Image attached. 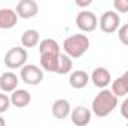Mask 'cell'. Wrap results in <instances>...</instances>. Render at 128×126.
Returning <instances> with one entry per match:
<instances>
[{
  "instance_id": "4316f807",
  "label": "cell",
  "mask_w": 128,
  "mask_h": 126,
  "mask_svg": "<svg viewBox=\"0 0 128 126\" xmlns=\"http://www.w3.org/2000/svg\"><path fill=\"white\" fill-rule=\"evenodd\" d=\"M127 24H128V22H127Z\"/></svg>"
},
{
  "instance_id": "484cf974",
  "label": "cell",
  "mask_w": 128,
  "mask_h": 126,
  "mask_svg": "<svg viewBox=\"0 0 128 126\" xmlns=\"http://www.w3.org/2000/svg\"><path fill=\"white\" fill-rule=\"evenodd\" d=\"M125 126H128V123H127V125H125Z\"/></svg>"
},
{
  "instance_id": "2e32d148",
  "label": "cell",
  "mask_w": 128,
  "mask_h": 126,
  "mask_svg": "<svg viewBox=\"0 0 128 126\" xmlns=\"http://www.w3.org/2000/svg\"><path fill=\"white\" fill-rule=\"evenodd\" d=\"M110 91L116 95L118 98L124 96V95H128V70L112 83V89Z\"/></svg>"
},
{
  "instance_id": "7c38bea8",
  "label": "cell",
  "mask_w": 128,
  "mask_h": 126,
  "mask_svg": "<svg viewBox=\"0 0 128 126\" xmlns=\"http://www.w3.org/2000/svg\"><path fill=\"white\" fill-rule=\"evenodd\" d=\"M10 104L16 108H24L32 102V94L26 89H16L10 94Z\"/></svg>"
},
{
  "instance_id": "8992f818",
  "label": "cell",
  "mask_w": 128,
  "mask_h": 126,
  "mask_svg": "<svg viewBox=\"0 0 128 126\" xmlns=\"http://www.w3.org/2000/svg\"><path fill=\"white\" fill-rule=\"evenodd\" d=\"M100 28L103 33H107V34H112V33L118 31L119 27H121V18L116 12H112V10H106L101 16H100V22H98Z\"/></svg>"
},
{
  "instance_id": "4fadbf2b",
  "label": "cell",
  "mask_w": 128,
  "mask_h": 126,
  "mask_svg": "<svg viewBox=\"0 0 128 126\" xmlns=\"http://www.w3.org/2000/svg\"><path fill=\"white\" fill-rule=\"evenodd\" d=\"M70 113H72V107H70V102L67 99L60 98V99L54 101V104H52V114H54L55 119H60V120L67 119L70 116Z\"/></svg>"
},
{
  "instance_id": "d4e9b609",
  "label": "cell",
  "mask_w": 128,
  "mask_h": 126,
  "mask_svg": "<svg viewBox=\"0 0 128 126\" xmlns=\"http://www.w3.org/2000/svg\"><path fill=\"white\" fill-rule=\"evenodd\" d=\"M0 126H6V122H4V119L0 116Z\"/></svg>"
},
{
  "instance_id": "7a4b0ae2",
  "label": "cell",
  "mask_w": 128,
  "mask_h": 126,
  "mask_svg": "<svg viewBox=\"0 0 128 126\" xmlns=\"http://www.w3.org/2000/svg\"><path fill=\"white\" fill-rule=\"evenodd\" d=\"M63 49H64V54L67 57H70L72 60L73 58H80L90 49V39L84 33L73 34V36H70V37H67L64 40Z\"/></svg>"
},
{
  "instance_id": "5b68a950",
  "label": "cell",
  "mask_w": 128,
  "mask_h": 126,
  "mask_svg": "<svg viewBox=\"0 0 128 126\" xmlns=\"http://www.w3.org/2000/svg\"><path fill=\"white\" fill-rule=\"evenodd\" d=\"M76 27L84 33H92L98 27V18L91 10H82L76 16Z\"/></svg>"
},
{
  "instance_id": "9a60e30c",
  "label": "cell",
  "mask_w": 128,
  "mask_h": 126,
  "mask_svg": "<svg viewBox=\"0 0 128 126\" xmlns=\"http://www.w3.org/2000/svg\"><path fill=\"white\" fill-rule=\"evenodd\" d=\"M40 43V34L37 30H33L28 28L22 33L21 36V45L24 49H30V48H36L37 45Z\"/></svg>"
},
{
  "instance_id": "603a6c76",
  "label": "cell",
  "mask_w": 128,
  "mask_h": 126,
  "mask_svg": "<svg viewBox=\"0 0 128 126\" xmlns=\"http://www.w3.org/2000/svg\"><path fill=\"white\" fill-rule=\"evenodd\" d=\"M121 116L124 119H128V98H125L124 102L121 104Z\"/></svg>"
},
{
  "instance_id": "277c9868",
  "label": "cell",
  "mask_w": 128,
  "mask_h": 126,
  "mask_svg": "<svg viewBox=\"0 0 128 126\" xmlns=\"http://www.w3.org/2000/svg\"><path fill=\"white\" fill-rule=\"evenodd\" d=\"M20 77H21V80L26 85L36 86V85L42 83L45 74H43V70L39 65H36V64H26L21 68V71H20Z\"/></svg>"
},
{
  "instance_id": "ffe728a7",
  "label": "cell",
  "mask_w": 128,
  "mask_h": 126,
  "mask_svg": "<svg viewBox=\"0 0 128 126\" xmlns=\"http://www.w3.org/2000/svg\"><path fill=\"white\" fill-rule=\"evenodd\" d=\"M118 39H119V42L122 45L128 46V24H124V25L119 27V30H118Z\"/></svg>"
},
{
  "instance_id": "5bb4252c",
  "label": "cell",
  "mask_w": 128,
  "mask_h": 126,
  "mask_svg": "<svg viewBox=\"0 0 128 126\" xmlns=\"http://www.w3.org/2000/svg\"><path fill=\"white\" fill-rule=\"evenodd\" d=\"M88 82H90V76H88V73H85L82 70L73 71L68 77V83L73 89H84L88 85Z\"/></svg>"
},
{
  "instance_id": "44dd1931",
  "label": "cell",
  "mask_w": 128,
  "mask_h": 126,
  "mask_svg": "<svg viewBox=\"0 0 128 126\" xmlns=\"http://www.w3.org/2000/svg\"><path fill=\"white\" fill-rule=\"evenodd\" d=\"M9 107H10V98L6 94L0 92V114L4 113V111H8Z\"/></svg>"
},
{
  "instance_id": "e0dca14e",
  "label": "cell",
  "mask_w": 128,
  "mask_h": 126,
  "mask_svg": "<svg viewBox=\"0 0 128 126\" xmlns=\"http://www.w3.org/2000/svg\"><path fill=\"white\" fill-rule=\"evenodd\" d=\"M61 48L57 40L54 39H43L39 43V54L40 55H48V54H60Z\"/></svg>"
},
{
  "instance_id": "30bf717a",
  "label": "cell",
  "mask_w": 128,
  "mask_h": 126,
  "mask_svg": "<svg viewBox=\"0 0 128 126\" xmlns=\"http://www.w3.org/2000/svg\"><path fill=\"white\" fill-rule=\"evenodd\" d=\"M18 83H20V77L12 71H6L0 76V89L3 94H8V92L12 94L14 91H16Z\"/></svg>"
},
{
  "instance_id": "d6986e66",
  "label": "cell",
  "mask_w": 128,
  "mask_h": 126,
  "mask_svg": "<svg viewBox=\"0 0 128 126\" xmlns=\"http://www.w3.org/2000/svg\"><path fill=\"white\" fill-rule=\"evenodd\" d=\"M73 68V63H72V58L67 57L66 54H60L58 57V64H57V73L55 74H67L70 73Z\"/></svg>"
},
{
  "instance_id": "9c48e42d",
  "label": "cell",
  "mask_w": 128,
  "mask_h": 126,
  "mask_svg": "<svg viewBox=\"0 0 128 126\" xmlns=\"http://www.w3.org/2000/svg\"><path fill=\"white\" fill-rule=\"evenodd\" d=\"M91 82L94 83V86L97 88H101V89H106L110 82H112V76H110V71L104 67H97L92 70L91 73Z\"/></svg>"
},
{
  "instance_id": "52a82bcc",
  "label": "cell",
  "mask_w": 128,
  "mask_h": 126,
  "mask_svg": "<svg viewBox=\"0 0 128 126\" xmlns=\"http://www.w3.org/2000/svg\"><path fill=\"white\" fill-rule=\"evenodd\" d=\"M16 15L22 19H32L39 13V4L34 0H20L16 4Z\"/></svg>"
},
{
  "instance_id": "ac0fdd59",
  "label": "cell",
  "mask_w": 128,
  "mask_h": 126,
  "mask_svg": "<svg viewBox=\"0 0 128 126\" xmlns=\"http://www.w3.org/2000/svg\"><path fill=\"white\" fill-rule=\"evenodd\" d=\"M61 54V52H60ZM60 54H48V55H40V65L42 70L57 73V64H58V57Z\"/></svg>"
},
{
  "instance_id": "7402d4cb",
  "label": "cell",
  "mask_w": 128,
  "mask_h": 126,
  "mask_svg": "<svg viewBox=\"0 0 128 126\" xmlns=\"http://www.w3.org/2000/svg\"><path fill=\"white\" fill-rule=\"evenodd\" d=\"M113 6H115L116 12H122V13L128 12V0H115Z\"/></svg>"
},
{
  "instance_id": "ba28073f",
  "label": "cell",
  "mask_w": 128,
  "mask_h": 126,
  "mask_svg": "<svg viewBox=\"0 0 128 126\" xmlns=\"http://www.w3.org/2000/svg\"><path fill=\"white\" fill-rule=\"evenodd\" d=\"M91 117H92V111L84 105H79V107H74L70 113V119H72V123L74 126H86L90 125L91 122Z\"/></svg>"
},
{
  "instance_id": "6da1fadb",
  "label": "cell",
  "mask_w": 128,
  "mask_h": 126,
  "mask_svg": "<svg viewBox=\"0 0 128 126\" xmlns=\"http://www.w3.org/2000/svg\"><path fill=\"white\" fill-rule=\"evenodd\" d=\"M116 107H118V96L110 89H103L94 96L91 104V111L97 117H106Z\"/></svg>"
},
{
  "instance_id": "cb8c5ba5",
  "label": "cell",
  "mask_w": 128,
  "mask_h": 126,
  "mask_svg": "<svg viewBox=\"0 0 128 126\" xmlns=\"http://www.w3.org/2000/svg\"><path fill=\"white\" fill-rule=\"evenodd\" d=\"M91 3H92V0H82V1L80 0H74V4L79 6V7H88Z\"/></svg>"
},
{
  "instance_id": "8fae6325",
  "label": "cell",
  "mask_w": 128,
  "mask_h": 126,
  "mask_svg": "<svg viewBox=\"0 0 128 126\" xmlns=\"http://www.w3.org/2000/svg\"><path fill=\"white\" fill-rule=\"evenodd\" d=\"M16 22H18V15L14 9L10 7L0 9V30H10L16 25Z\"/></svg>"
},
{
  "instance_id": "3957f363",
  "label": "cell",
  "mask_w": 128,
  "mask_h": 126,
  "mask_svg": "<svg viewBox=\"0 0 128 126\" xmlns=\"http://www.w3.org/2000/svg\"><path fill=\"white\" fill-rule=\"evenodd\" d=\"M27 49L21 48V46H15V48H10L6 54H4V65L8 68H22L26 63H27Z\"/></svg>"
}]
</instances>
